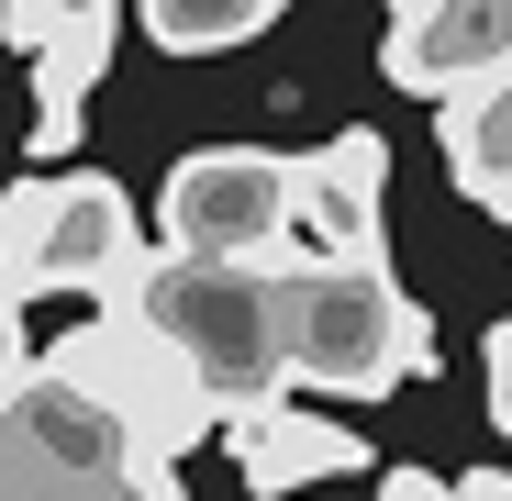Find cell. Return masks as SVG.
<instances>
[{"instance_id":"obj_11","label":"cell","mask_w":512,"mask_h":501,"mask_svg":"<svg viewBox=\"0 0 512 501\" xmlns=\"http://www.w3.org/2000/svg\"><path fill=\"white\" fill-rule=\"evenodd\" d=\"M23 379H34V334H23V301H0V412H12Z\"/></svg>"},{"instance_id":"obj_3","label":"cell","mask_w":512,"mask_h":501,"mask_svg":"<svg viewBox=\"0 0 512 501\" xmlns=\"http://www.w3.org/2000/svg\"><path fill=\"white\" fill-rule=\"evenodd\" d=\"M134 268H145V212L123 179H101V167H23L0 190V301H45V290L112 301Z\"/></svg>"},{"instance_id":"obj_13","label":"cell","mask_w":512,"mask_h":501,"mask_svg":"<svg viewBox=\"0 0 512 501\" xmlns=\"http://www.w3.org/2000/svg\"><path fill=\"white\" fill-rule=\"evenodd\" d=\"M379 501H457L446 468H379Z\"/></svg>"},{"instance_id":"obj_8","label":"cell","mask_w":512,"mask_h":501,"mask_svg":"<svg viewBox=\"0 0 512 501\" xmlns=\"http://www.w3.org/2000/svg\"><path fill=\"white\" fill-rule=\"evenodd\" d=\"M223 446H234V468H245L256 501H290V490H312V479L368 468V435H346L334 412H301V401H245V412H223Z\"/></svg>"},{"instance_id":"obj_14","label":"cell","mask_w":512,"mask_h":501,"mask_svg":"<svg viewBox=\"0 0 512 501\" xmlns=\"http://www.w3.org/2000/svg\"><path fill=\"white\" fill-rule=\"evenodd\" d=\"M490 424L512 435V323H490Z\"/></svg>"},{"instance_id":"obj_6","label":"cell","mask_w":512,"mask_h":501,"mask_svg":"<svg viewBox=\"0 0 512 501\" xmlns=\"http://www.w3.org/2000/svg\"><path fill=\"white\" fill-rule=\"evenodd\" d=\"M501 67H512V0H423L379 45V78L412 90V101H457V90H479Z\"/></svg>"},{"instance_id":"obj_5","label":"cell","mask_w":512,"mask_h":501,"mask_svg":"<svg viewBox=\"0 0 512 501\" xmlns=\"http://www.w3.org/2000/svg\"><path fill=\"white\" fill-rule=\"evenodd\" d=\"M290 245L279 268H379L390 257V145L368 123L323 134L301 167H290Z\"/></svg>"},{"instance_id":"obj_4","label":"cell","mask_w":512,"mask_h":501,"mask_svg":"<svg viewBox=\"0 0 512 501\" xmlns=\"http://www.w3.org/2000/svg\"><path fill=\"white\" fill-rule=\"evenodd\" d=\"M290 167L279 145H190L156 190V234L167 257H223V268H279L290 245Z\"/></svg>"},{"instance_id":"obj_9","label":"cell","mask_w":512,"mask_h":501,"mask_svg":"<svg viewBox=\"0 0 512 501\" xmlns=\"http://www.w3.org/2000/svg\"><path fill=\"white\" fill-rule=\"evenodd\" d=\"M435 112H446V179L490 223H512V67L479 78V90H457V101H435Z\"/></svg>"},{"instance_id":"obj_2","label":"cell","mask_w":512,"mask_h":501,"mask_svg":"<svg viewBox=\"0 0 512 501\" xmlns=\"http://www.w3.org/2000/svg\"><path fill=\"white\" fill-rule=\"evenodd\" d=\"M279 368L290 390L379 401L401 379H435V323L401 301L390 268H279Z\"/></svg>"},{"instance_id":"obj_1","label":"cell","mask_w":512,"mask_h":501,"mask_svg":"<svg viewBox=\"0 0 512 501\" xmlns=\"http://www.w3.org/2000/svg\"><path fill=\"white\" fill-rule=\"evenodd\" d=\"M134 323L179 357L223 412L245 401H290L279 368V268H223V257H145L123 279Z\"/></svg>"},{"instance_id":"obj_10","label":"cell","mask_w":512,"mask_h":501,"mask_svg":"<svg viewBox=\"0 0 512 501\" xmlns=\"http://www.w3.org/2000/svg\"><path fill=\"white\" fill-rule=\"evenodd\" d=\"M290 12V0H134V23H145V45H167V56H234V45H256Z\"/></svg>"},{"instance_id":"obj_12","label":"cell","mask_w":512,"mask_h":501,"mask_svg":"<svg viewBox=\"0 0 512 501\" xmlns=\"http://www.w3.org/2000/svg\"><path fill=\"white\" fill-rule=\"evenodd\" d=\"M0 501H67V490H56V479H45L23 446H0Z\"/></svg>"},{"instance_id":"obj_7","label":"cell","mask_w":512,"mask_h":501,"mask_svg":"<svg viewBox=\"0 0 512 501\" xmlns=\"http://www.w3.org/2000/svg\"><path fill=\"white\" fill-rule=\"evenodd\" d=\"M0 435H12L56 490H78V479H90V490H112L123 468H134V435H123V412L112 401H90V390H78V379H56L45 357H34V379L12 390V412H0Z\"/></svg>"},{"instance_id":"obj_15","label":"cell","mask_w":512,"mask_h":501,"mask_svg":"<svg viewBox=\"0 0 512 501\" xmlns=\"http://www.w3.org/2000/svg\"><path fill=\"white\" fill-rule=\"evenodd\" d=\"M401 12H423V0H390V23H401Z\"/></svg>"}]
</instances>
